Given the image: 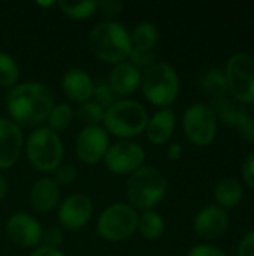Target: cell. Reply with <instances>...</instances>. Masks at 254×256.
<instances>
[{"label": "cell", "instance_id": "obj_37", "mask_svg": "<svg viewBox=\"0 0 254 256\" xmlns=\"http://www.w3.org/2000/svg\"><path fill=\"white\" fill-rule=\"evenodd\" d=\"M30 256H66L60 249H52V248H46V246H40L36 248V250Z\"/></svg>", "mask_w": 254, "mask_h": 256}, {"label": "cell", "instance_id": "obj_33", "mask_svg": "<svg viewBox=\"0 0 254 256\" xmlns=\"http://www.w3.org/2000/svg\"><path fill=\"white\" fill-rule=\"evenodd\" d=\"M42 242L45 243L43 246H46V248L58 249V246L63 243V232H61V230L57 228V226H51V228L45 230L43 236H42Z\"/></svg>", "mask_w": 254, "mask_h": 256}, {"label": "cell", "instance_id": "obj_3", "mask_svg": "<svg viewBox=\"0 0 254 256\" xmlns=\"http://www.w3.org/2000/svg\"><path fill=\"white\" fill-rule=\"evenodd\" d=\"M168 180L156 166H142L129 176L126 183L127 204L135 210H153L166 195Z\"/></svg>", "mask_w": 254, "mask_h": 256}, {"label": "cell", "instance_id": "obj_19", "mask_svg": "<svg viewBox=\"0 0 254 256\" xmlns=\"http://www.w3.org/2000/svg\"><path fill=\"white\" fill-rule=\"evenodd\" d=\"M175 124H177L175 112L171 108H162L157 112H154L153 117L148 118L145 128L147 138L156 146L165 144L174 135Z\"/></svg>", "mask_w": 254, "mask_h": 256}, {"label": "cell", "instance_id": "obj_20", "mask_svg": "<svg viewBox=\"0 0 254 256\" xmlns=\"http://www.w3.org/2000/svg\"><path fill=\"white\" fill-rule=\"evenodd\" d=\"M214 196L222 208H232L237 207L244 196V189L241 183L235 178H223L217 183L214 189Z\"/></svg>", "mask_w": 254, "mask_h": 256}, {"label": "cell", "instance_id": "obj_30", "mask_svg": "<svg viewBox=\"0 0 254 256\" xmlns=\"http://www.w3.org/2000/svg\"><path fill=\"white\" fill-rule=\"evenodd\" d=\"M235 128L238 129L240 135H241L246 141L253 142L254 141V117L253 116H250L247 111H244V112L240 116V118H238V122H237Z\"/></svg>", "mask_w": 254, "mask_h": 256}, {"label": "cell", "instance_id": "obj_2", "mask_svg": "<svg viewBox=\"0 0 254 256\" xmlns=\"http://www.w3.org/2000/svg\"><path fill=\"white\" fill-rule=\"evenodd\" d=\"M88 45L94 57L109 64L126 62L133 46L130 32L114 20L94 26L88 34Z\"/></svg>", "mask_w": 254, "mask_h": 256}, {"label": "cell", "instance_id": "obj_6", "mask_svg": "<svg viewBox=\"0 0 254 256\" xmlns=\"http://www.w3.org/2000/svg\"><path fill=\"white\" fill-rule=\"evenodd\" d=\"M25 153L33 168L40 172H51L61 165L64 148L58 134L48 126H40L28 135Z\"/></svg>", "mask_w": 254, "mask_h": 256}, {"label": "cell", "instance_id": "obj_14", "mask_svg": "<svg viewBox=\"0 0 254 256\" xmlns=\"http://www.w3.org/2000/svg\"><path fill=\"white\" fill-rule=\"evenodd\" d=\"M22 144L21 128L10 118H0V170H7L16 164Z\"/></svg>", "mask_w": 254, "mask_h": 256}, {"label": "cell", "instance_id": "obj_22", "mask_svg": "<svg viewBox=\"0 0 254 256\" xmlns=\"http://www.w3.org/2000/svg\"><path fill=\"white\" fill-rule=\"evenodd\" d=\"M138 231L150 242L159 240L165 232V220L154 210H145L138 218Z\"/></svg>", "mask_w": 254, "mask_h": 256}, {"label": "cell", "instance_id": "obj_21", "mask_svg": "<svg viewBox=\"0 0 254 256\" xmlns=\"http://www.w3.org/2000/svg\"><path fill=\"white\" fill-rule=\"evenodd\" d=\"M201 87H202V92L210 99L226 96V93L229 92V87H228V80H226L225 70H222L219 68L207 69L201 78Z\"/></svg>", "mask_w": 254, "mask_h": 256}, {"label": "cell", "instance_id": "obj_5", "mask_svg": "<svg viewBox=\"0 0 254 256\" xmlns=\"http://www.w3.org/2000/svg\"><path fill=\"white\" fill-rule=\"evenodd\" d=\"M141 88L147 100L156 106H171L180 92V78L177 70L165 62H156L144 70Z\"/></svg>", "mask_w": 254, "mask_h": 256}, {"label": "cell", "instance_id": "obj_23", "mask_svg": "<svg viewBox=\"0 0 254 256\" xmlns=\"http://www.w3.org/2000/svg\"><path fill=\"white\" fill-rule=\"evenodd\" d=\"M133 46L144 48V50H153L156 44L159 42V30L157 27L150 21L139 22L133 32L130 33Z\"/></svg>", "mask_w": 254, "mask_h": 256}, {"label": "cell", "instance_id": "obj_24", "mask_svg": "<svg viewBox=\"0 0 254 256\" xmlns=\"http://www.w3.org/2000/svg\"><path fill=\"white\" fill-rule=\"evenodd\" d=\"M97 4H99V2H96V0H82V2L60 0V2H57V6L60 8V10L72 20L90 18L91 15L96 14Z\"/></svg>", "mask_w": 254, "mask_h": 256}, {"label": "cell", "instance_id": "obj_17", "mask_svg": "<svg viewBox=\"0 0 254 256\" xmlns=\"http://www.w3.org/2000/svg\"><path fill=\"white\" fill-rule=\"evenodd\" d=\"M141 70L129 62L114 64L108 75V84L117 96H129L141 87Z\"/></svg>", "mask_w": 254, "mask_h": 256}, {"label": "cell", "instance_id": "obj_28", "mask_svg": "<svg viewBox=\"0 0 254 256\" xmlns=\"http://www.w3.org/2000/svg\"><path fill=\"white\" fill-rule=\"evenodd\" d=\"M118 96L115 94V92L111 88V86L108 84V81H99L94 82V88H93V102H96L97 105H100L102 108L108 110L109 106H112L118 99Z\"/></svg>", "mask_w": 254, "mask_h": 256}, {"label": "cell", "instance_id": "obj_7", "mask_svg": "<svg viewBox=\"0 0 254 256\" xmlns=\"http://www.w3.org/2000/svg\"><path fill=\"white\" fill-rule=\"evenodd\" d=\"M136 210L127 202H115L106 207L97 219V234L109 243L130 238L138 231Z\"/></svg>", "mask_w": 254, "mask_h": 256}, {"label": "cell", "instance_id": "obj_29", "mask_svg": "<svg viewBox=\"0 0 254 256\" xmlns=\"http://www.w3.org/2000/svg\"><path fill=\"white\" fill-rule=\"evenodd\" d=\"M127 60L130 64H133L139 70L148 69L150 66H153L156 63V57H154L153 50H144V48H138V46H132Z\"/></svg>", "mask_w": 254, "mask_h": 256}, {"label": "cell", "instance_id": "obj_1", "mask_svg": "<svg viewBox=\"0 0 254 256\" xmlns=\"http://www.w3.org/2000/svg\"><path fill=\"white\" fill-rule=\"evenodd\" d=\"M55 105L52 90L43 82H22L13 86L6 98L7 112L13 123L39 124L46 122L49 111Z\"/></svg>", "mask_w": 254, "mask_h": 256}, {"label": "cell", "instance_id": "obj_25", "mask_svg": "<svg viewBox=\"0 0 254 256\" xmlns=\"http://www.w3.org/2000/svg\"><path fill=\"white\" fill-rule=\"evenodd\" d=\"M73 120V110L69 104H55L48 114V128L55 134L67 129Z\"/></svg>", "mask_w": 254, "mask_h": 256}, {"label": "cell", "instance_id": "obj_34", "mask_svg": "<svg viewBox=\"0 0 254 256\" xmlns=\"http://www.w3.org/2000/svg\"><path fill=\"white\" fill-rule=\"evenodd\" d=\"M187 256H228L225 250L211 244H198L193 246Z\"/></svg>", "mask_w": 254, "mask_h": 256}, {"label": "cell", "instance_id": "obj_31", "mask_svg": "<svg viewBox=\"0 0 254 256\" xmlns=\"http://www.w3.org/2000/svg\"><path fill=\"white\" fill-rule=\"evenodd\" d=\"M54 172H55L54 180H55V183L58 186H67V184L73 183L75 178H76V176H78L76 168L73 165H69V164H66V165L61 164Z\"/></svg>", "mask_w": 254, "mask_h": 256}, {"label": "cell", "instance_id": "obj_13", "mask_svg": "<svg viewBox=\"0 0 254 256\" xmlns=\"http://www.w3.org/2000/svg\"><path fill=\"white\" fill-rule=\"evenodd\" d=\"M6 234L12 243L21 248H37L42 242V225L27 213H15L6 222Z\"/></svg>", "mask_w": 254, "mask_h": 256}, {"label": "cell", "instance_id": "obj_8", "mask_svg": "<svg viewBox=\"0 0 254 256\" xmlns=\"http://www.w3.org/2000/svg\"><path fill=\"white\" fill-rule=\"evenodd\" d=\"M226 80L232 96L241 104H254V57L247 52L234 54L226 63Z\"/></svg>", "mask_w": 254, "mask_h": 256}, {"label": "cell", "instance_id": "obj_36", "mask_svg": "<svg viewBox=\"0 0 254 256\" xmlns=\"http://www.w3.org/2000/svg\"><path fill=\"white\" fill-rule=\"evenodd\" d=\"M243 178L249 188L254 189V153H252L243 165Z\"/></svg>", "mask_w": 254, "mask_h": 256}, {"label": "cell", "instance_id": "obj_11", "mask_svg": "<svg viewBox=\"0 0 254 256\" xmlns=\"http://www.w3.org/2000/svg\"><path fill=\"white\" fill-rule=\"evenodd\" d=\"M109 148V134L103 126H85L76 136L75 152L81 162L94 165L103 160Z\"/></svg>", "mask_w": 254, "mask_h": 256}, {"label": "cell", "instance_id": "obj_18", "mask_svg": "<svg viewBox=\"0 0 254 256\" xmlns=\"http://www.w3.org/2000/svg\"><path fill=\"white\" fill-rule=\"evenodd\" d=\"M60 201V186L51 177L37 180L30 189V204L39 213H48Z\"/></svg>", "mask_w": 254, "mask_h": 256}, {"label": "cell", "instance_id": "obj_32", "mask_svg": "<svg viewBox=\"0 0 254 256\" xmlns=\"http://www.w3.org/2000/svg\"><path fill=\"white\" fill-rule=\"evenodd\" d=\"M123 3L120 0H103V2H99L97 4V9L102 12L103 16L108 18V21H112V18L118 16L121 12H123Z\"/></svg>", "mask_w": 254, "mask_h": 256}, {"label": "cell", "instance_id": "obj_39", "mask_svg": "<svg viewBox=\"0 0 254 256\" xmlns=\"http://www.w3.org/2000/svg\"><path fill=\"white\" fill-rule=\"evenodd\" d=\"M7 190H9V186H7V182H6V178H3V177L0 176V201L6 198V195H7Z\"/></svg>", "mask_w": 254, "mask_h": 256}, {"label": "cell", "instance_id": "obj_10", "mask_svg": "<svg viewBox=\"0 0 254 256\" xmlns=\"http://www.w3.org/2000/svg\"><path fill=\"white\" fill-rule=\"evenodd\" d=\"M105 166L117 176H130L145 162V150L133 141H118L109 146L105 158Z\"/></svg>", "mask_w": 254, "mask_h": 256}, {"label": "cell", "instance_id": "obj_9", "mask_svg": "<svg viewBox=\"0 0 254 256\" xmlns=\"http://www.w3.org/2000/svg\"><path fill=\"white\" fill-rule=\"evenodd\" d=\"M183 128L189 141L207 147L217 135V116L208 104H193L183 114Z\"/></svg>", "mask_w": 254, "mask_h": 256}, {"label": "cell", "instance_id": "obj_27", "mask_svg": "<svg viewBox=\"0 0 254 256\" xmlns=\"http://www.w3.org/2000/svg\"><path fill=\"white\" fill-rule=\"evenodd\" d=\"M105 108H102L100 105H97L93 100L84 102L78 106L76 111V117L78 120L85 126H100V123H103V117H105Z\"/></svg>", "mask_w": 254, "mask_h": 256}, {"label": "cell", "instance_id": "obj_40", "mask_svg": "<svg viewBox=\"0 0 254 256\" xmlns=\"http://www.w3.org/2000/svg\"><path fill=\"white\" fill-rule=\"evenodd\" d=\"M253 117H254V106H253Z\"/></svg>", "mask_w": 254, "mask_h": 256}, {"label": "cell", "instance_id": "obj_12", "mask_svg": "<svg viewBox=\"0 0 254 256\" xmlns=\"http://www.w3.org/2000/svg\"><path fill=\"white\" fill-rule=\"evenodd\" d=\"M93 216V202L84 194H73L67 196L58 207L57 219L60 225L69 231H79Z\"/></svg>", "mask_w": 254, "mask_h": 256}, {"label": "cell", "instance_id": "obj_15", "mask_svg": "<svg viewBox=\"0 0 254 256\" xmlns=\"http://www.w3.org/2000/svg\"><path fill=\"white\" fill-rule=\"evenodd\" d=\"M229 226V218L225 208L219 206H207L204 207L193 220V230L195 232L205 238V240H214L222 237Z\"/></svg>", "mask_w": 254, "mask_h": 256}, {"label": "cell", "instance_id": "obj_35", "mask_svg": "<svg viewBox=\"0 0 254 256\" xmlns=\"http://www.w3.org/2000/svg\"><path fill=\"white\" fill-rule=\"evenodd\" d=\"M238 256H254V230L247 232L240 242Z\"/></svg>", "mask_w": 254, "mask_h": 256}, {"label": "cell", "instance_id": "obj_16", "mask_svg": "<svg viewBox=\"0 0 254 256\" xmlns=\"http://www.w3.org/2000/svg\"><path fill=\"white\" fill-rule=\"evenodd\" d=\"M61 88L70 100L81 105L91 99L94 81L84 69L72 68L64 72L61 78Z\"/></svg>", "mask_w": 254, "mask_h": 256}, {"label": "cell", "instance_id": "obj_38", "mask_svg": "<svg viewBox=\"0 0 254 256\" xmlns=\"http://www.w3.org/2000/svg\"><path fill=\"white\" fill-rule=\"evenodd\" d=\"M181 153H183V147H181V144H178V142L171 144V146L168 147V152H166L168 159H171V160H178V159L181 158Z\"/></svg>", "mask_w": 254, "mask_h": 256}, {"label": "cell", "instance_id": "obj_26", "mask_svg": "<svg viewBox=\"0 0 254 256\" xmlns=\"http://www.w3.org/2000/svg\"><path fill=\"white\" fill-rule=\"evenodd\" d=\"M19 78V68L15 58L7 52H0V87L12 88Z\"/></svg>", "mask_w": 254, "mask_h": 256}, {"label": "cell", "instance_id": "obj_4", "mask_svg": "<svg viewBox=\"0 0 254 256\" xmlns=\"http://www.w3.org/2000/svg\"><path fill=\"white\" fill-rule=\"evenodd\" d=\"M148 118V112L142 104L132 99H121L105 111L103 128L114 136L129 140L145 132Z\"/></svg>", "mask_w": 254, "mask_h": 256}]
</instances>
